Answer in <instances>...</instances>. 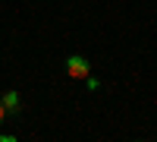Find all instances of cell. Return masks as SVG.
Instances as JSON below:
<instances>
[{
	"label": "cell",
	"mask_w": 157,
	"mask_h": 142,
	"mask_svg": "<svg viewBox=\"0 0 157 142\" xmlns=\"http://www.w3.org/2000/svg\"><path fill=\"white\" fill-rule=\"evenodd\" d=\"M66 76H72V79H88L91 76V63L82 54H69L66 57Z\"/></svg>",
	"instance_id": "cell-1"
},
{
	"label": "cell",
	"mask_w": 157,
	"mask_h": 142,
	"mask_svg": "<svg viewBox=\"0 0 157 142\" xmlns=\"http://www.w3.org/2000/svg\"><path fill=\"white\" fill-rule=\"evenodd\" d=\"M0 104L6 108V114H16V111H19V92H3Z\"/></svg>",
	"instance_id": "cell-2"
},
{
	"label": "cell",
	"mask_w": 157,
	"mask_h": 142,
	"mask_svg": "<svg viewBox=\"0 0 157 142\" xmlns=\"http://www.w3.org/2000/svg\"><path fill=\"white\" fill-rule=\"evenodd\" d=\"M85 85H88V88H91V92H94V88H98V85H101V82H98V79H94V76H88V79H85Z\"/></svg>",
	"instance_id": "cell-3"
},
{
	"label": "cell",
	"mask_w": 157,
	"mask_h": 142,
	"mask_svg": "<svg viewBox=\"0 0 157 142\" xmlns=\"http://www.w3.org/2000/svg\"><path fill=\"white\" fill-rule=\"evenodd\" d=\"M0 142H19L16 136H0Z\"/></svg>",
	"instance_id": "cell-4"
},
{
	"label": "cell",
	"mask_w": 157,
	"mask_h": 142,
	"mask_svg": "<svg viewBox=\"0 0 157 142\" xmlns=\"http://www.w3.org/2000/svg\"><path fill=\"white\" fill-rule=\"evenodd\" d=\"M3 117H6V108H3V104H0V123H3Z\"/></svg>",
	"instance_id": "cell-5"
}]
</instances>
